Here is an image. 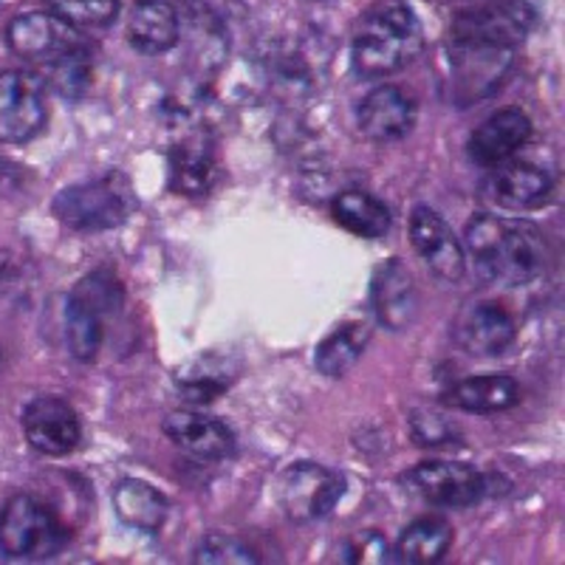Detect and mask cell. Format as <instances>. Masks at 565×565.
<instances>
[{
	"mask_svg": "<svg viewBox=\"0 0 565 565\" xmlns=\"http://www.w3.org/2000/svg\"><path fill=\"white\" fill-rule=\"evenodd\" d=\"M532 20L534 12L526 0H487L472 9H463L452 20L450 40L514 49L529 34Z\"/></svg>",
	"mask_w": 565,
	"mask_h": 565,
	"instance_id": "cell-9",
	"label": "cell"
},
{
	"mask_svg": "<svg viewBox=\"0 0 565 565\" xmlns=\"http://www.w3.org/2000/svg\"><path fill=\"white\" fill-rule=\"evenodd\" d=\"M161 430L170 441L201 461H224L235 452V433L218 418L199 411H175L164 418Z\"/></svg>",
	"mask_w": 565,
	"mask_h": 565,
	"instance_id": "cell-18",
	"label": "cell"
},
{
	"mask_svg": "<svg viewBox=\"0 0 565 565\" xmlns=\"http://www.w3.org/2000/svg\"><path fill=\"white\" fill-rule=\"evenodd\" d=\"M444 402L467 413H498L521 402V387L512 376L489 373V376H472V380L452 385Z\"/></svg>",
	"mask_w": 565,
	"mask_h": 565,
	"instance_id": "cell-21",
	"label": "cell"
},
{
	"mask_svg": "<svg viewBox=\"0 0 565 565\" xmlns=\"http://www.w3.org/2000/svg\"><path fill=\"white\" fill-rule=\"evenodd\" d=\"M45 85L32 71H0V145H26L43 134Z\"/></svg>",
	"mask_w": 565,
	"mask_h": 565,
	"instance_id": "cell-7",
	"label": "cell"
},
{
	"mask_svg": "<svg viewBox=\"0 0 565 565\" xmlns=\"http://www.w3.org/2000/svg\"><path fill=\"white\" fill-rule=\"evenodd\" d=\"M424 32L405 0H376L353 29L351 63L365 79L391 77L422 54Z\"/></svg>",
	"mask_w": 565,
	"mask_h": 565,
	"instance_id": "cell-2",
	"label": "cell"
},
{
	"mask_svg": "<svg viewBox=\"0 0 565 565\" xmlns=\"http://www.w3.org/2000/svg\"><path fill=\"white\" fill-rule=\"evenodd\" d=\"M105 337V317L68 297L65 302V340L74 360L94 362Z\"/></svg>",
	"mask_w": 565,
	"mask_h": 565,
	"instance_id": "cell-25",
	"label": "cell"
},
{
	"mask_svg": "<svg viewBox=\"0 0 565 565\" xmlns=\"http://www.w3.org/2000/svg\"><path fill=\"white\" fill-rule=\"evenodd\" d=\"M514 49L450 40V103L458 108L481 103L501 88L512 71Z\"/></svg>",
	"mask_w": 565,
	"mask_h": 565,
	"instance_id": "cell-5",
	"label": "cell"
},
{
	"mask_svg": "<svg viewBox=\"0 0 565 565\" xmlns=\"http://www.w3.org/2000/svg\"><path fill=\"white\" fill-rule=\"evenodd\" d=\"M413 436L422 447H438V444H447L452 438V427L444 422L436 413H416L411 418Z\"/></svg>",
	"mask_w": 565,
	"mask_h": 565,
	"instance_id": "cell-32",
	"label": "cell"
},
{
	"mask_svg": "<svg viewBox=\"0 0 565 565\" xmlns=\"http://www.w3.org/2000/svg\"><path fill=\"white\" fill-rule=\"evenodd\" d=\"M331 215L342 230L356 238L376 241L391 232V210L376 195L362 193V190H348V193L337 195L331 204Z\"/></svg>",
	"mask_w": 565,
	"mask_h": 565,
	"instance_id": "cell-23",
	"label": "cell"
},
{
	"mask_svg": "<svg viewBox=\"0 0 565 565\" xmlns=\"http://www.w3.org/2000/svg\"><path fill=\"white\" fill-rule=\"evenodd\" d=\"M18 184H20V170L14 168V164H9V161H0V199L14 193Z\"/></svg>",
	"mask_w": 565,
	"mask_h": 565,
	"instance_id": "cell-33",
	"label": "cell"
},
{
	"mask_svg": "<svg viewBox=\"0 0 565 565\" xmlns=\"http://www.w3.org/2000/svg\"><path fill=\"white\" fill-rule=\"evenodd\" d=\"M45 74H49L52 85L63 94V97L68 99L83 97L90 85V74H94V68H90V52L88 49L74 52L71 57L60 60L57 65H52Z\"/></svg>",
	"mask_w": 565,
	"mask_h": 565,
	"instance_id": "cell-31",
	"label": "cell"
},
{
	"mask_svg": "<svg viewBox=\"0 0 565 565\" xmlns=\"http://www.w3.org/2000/svg\"><path fill=\"white\" fill-rule=\"evenodd\" d=\"M9 266H12V255H9L7 249H0V280H3V277H7Z\"/></svg>",
	"mask_w": 565,
	"mask_h": 565,
	"instance_id": "cell-34",
	"label": "cell"
},
{
	"mask_svg": "<svg viewBox=\"0 0 565 565\" xmlns=\"http://www.w3.org/2000/svg\"><path fill=\"white\" fill-rule=\"evenodd\" d=\"M367 342H371V326L365 320H351L337 326L326 340L317 345L315 365L322 376H345L356 362L362 360Z\"/></svg>",
	"mask_w": 565,
	"mask_h": 565,
	"instance_id": "cell-22",
	"label": "cell"
},
{
	"mask_svg": "<svg viewBox=\"0 0 565 565\" xmlns=\"http://www.w3.org/2000/svg\"><path fill=\"white\" fill-rule=\"evenodd\" d=\"M130 43L145 54H164L181 40V18L170 0H136L128 18Z\"/></svg>",
	"mask_w": 565,
	"mask_h": 565,
	"instance_id": "cell-19",
	"label": "cell"
},
{
	"mask_svg": "<svg viewBox=\"0 0 565 565\" xmlns=\"http://www.w3.org/2000/svg\"><path fill=\"white\" fill-rule=\"evenodd\" d=\"M514 337V317L501 302H472L456 320V340L469 356H501L512 348Z\"/></svg>",
	"mask_w": 565,
	"mask_h": 565,
	"instance_id": "cell-16",
	"label": "cell"
},
{
	"mask_svg": "<svg viewBox=\"0 0 565 565\" xmlns=\"http://www.w3.org/2000/svg\"><path fill=\"white\" fill-rule=\"evenodd\" d=\"M23 433L29 444L43 456H68L83 438L77 411L60 396H38L23 411Z\"/></svg>",
	"mask_w": 565,
	"mask_h": 565,
	"instance_id": "cell-11",
	"label": "cell"
},
{
	"mask_svg": "<svg viewBox=\"0 0 565 565\" xmlns=\"http://www.w3.org/2000/svg\"><path fill=\"white\" fill-rule=\"evenodd\" d=\"M342 492H345V481L340 472L315 461L291 463L280 478V503L297 523L328 518L340 503Z\"/></svg>",
	"mask_w": 565,
	"mask_h": 565,
	"instance_id": "cell-8",
	"label": "cell"
},
{
	"mask_svg": "<svg viewBox=\"0 0 565 565\" xmlns=\"http://www.w3.org/2000/svg\"><path fill=\"white\" fill-rule=\"evenodd\" d=\"M7 43L20 60L40 65L43 71L71 57L74 52L88 49L79 29L65 23L54 12H29L14 18L7 29Z\"/></svg>",
	"mask_w": 565,
	"mask_h": 565,
	"instance_id": "cell-6",
	"label": "cell"
},
{
	"mask_svg": "<svg viewBox=\"0 0 565 565\" xmlns=\"http://www.w3.org/2000/svg\"><path fill=\"white\" fill-rule=\"evenodd\" d=\"M371 306L376 320L391 331H405L418 315V291L411 269L398 257H391L373 269Z\"/></svg>",
	"mask_w": 565,
	"mask_h": 565,
	"instance_id": "cell-17",
	"label": "cell"
},
{
	"mask_svg": "<svg viewBox=\"0 0 565 565\" xmlns=\"http://www.w3.org/2000/svg\"><path fill=\"white\" fill-rule=\"evenodd\" d=\"M136 193L128 175L108 173L79 181L57 193L52 210L63 226L74 232H108L122 226L136 210Z\"/></svg>",
	"mask_w": 565,
	"mask_h": 565,
	"instance_id": "cell-3",
	"label": "cell"
},
{
	"mask_svg": "<svg viewBox=\"0 0 565 565\" xmlns=\"http://www.w3.org/2000/svg\"><path fill=\"white\" fill-rule=\"evenodd\" d=\"M45 7L74 29L110 26L119 14V0H45Z\"/></svg>",
	"mask_w": 565,
	"mask_h": 565,
	"instance_id": "cell-29",
	"label": "cell"
},
{
	"mask_svg": "<svg viewBox=\"0 0 565 565\" xmlns=\"http://www.w3.org/2000/svg\"><path fill=\"white\" fill-rule=\"evenodd\" d=\"M356 125L362 136L376 145L405 139L416 125V103L398 85H380L373 88L356 108Z\"/></svg>",
	"mask_w": 565,
	"mask_h": 565,
	"instance_id": "cell-15",
	"label": "cell"
},
{
	"mask_svg": "<svg viewBox=\"0 0 565 565\" xmlns=\"http://www.w3.org/2000/svg\"><path fill=\"white\" fill-rule=\"evenodd\" d=\"M463 246L483 277L503 286H526L546 271V241L534 224L503 215H476Z\"/></svg>",
	"mask_w": 565,
	"mask_h": 565,
	"instance_id": "cell-1",
	"label": "cell"
},
{
	"mask_svg": "<svg viewBox=\"0 0 565 565\" xmlns=\"http://www.w3.org/2000/svg\"><path fill=\"white\" fill-rule=\"evenodd\" d=\"M552 175L534 161H501L483 184L489 204L507 212H532L543 206L552 195Z\"/></svg>",
	"mask_w": 565,
	"mask_h": 565,
	"instance_id": "cell-12",
	"label": "cell"
},
{
	"mask_svg": "<svg viewBox=\"0 0 565 565\" xmlns=\"http://www.w3.org/2000/svg\"><path fill=\"white\" fill-rule=\"evenodd\" d=\"M529 139H532V119L521 108H501L489 114L469 134L467 153L478 168H494L526 148Z\"/></svg>",
	"mask_w": 565,
	"mask_h": 565,
	"instance_id": "cell-14",
	"label": "cell"
},
{
	"mask_svg": "<svg viewBox=\"0 0 565 565\" xmlns=\"http://www.w3.org/2000/svg\"><path fill=\"white\" fill-rule=\"evenodd\" d=\"M179 387L184 398H190L195 405H204V402L218 398L230 387V376H226V367L218 365L215 360H199L184 367V371H179Z\"/></svg>",
	"mask_w": 565,
	"mask_h": 565,
	"instance_id": "cell-28",
	"label": "cell"
},
{
	"mask_svg": "<svg viewBox=\"0 0 565 565\" xmlns=\"http://www.w3.org/2000/svg\"><path fill=\"white\" fill-rule=\"evenodd\" d=\"M413 249L422 255L427 269L444 282H458L467 271V255L461 241L447 221L430 206H416L411 215Z\"/></svg>",
	"mask_w": 565,
	"mask_h": 565,
	"instance_id": "cell-13",
	"label": "cell"
},
{
	"mask_svg": "<svg viewBox=\"0 0 565 565\" xmlns=\"http://www.w3.org/2000/svg\"><path fill=\"white\" fill-rule=\"evenodd\" d=\"M68 543V529L60 523L54 509L34 494H14L0 512V552L9 559L57 557Z\"/></svg>",
	"mask_w": 565,
	"mask_h": 565,
	"instance_id": "cell-4",
	"label": "cell"
},
{
	"mask_svg": "<svg viewBox=\"0 0 565 565\" xmlns=\"http://www.w3.org/2000/svg\"><path fill=\"white\" fill-rule=\"evenodd\" d=\"M193 559L195 563H206V565H232V563L255 565V563H260V557H257V554L246 546L244 540L232 537V534H221V532L206 534V537L199 543V548H195Z\"/></svg>",
	"mask_w": 565,
	"mask_h": 565,
	"instance_id": "cell-30",
	"label": "cell"
},
{
	"mask_svg": "<svg viewBox=\"0 0 565 565\" xmlns=\"http://www.w3.org/2000/svg\"><path fill=\"white\" fill-rule=\"evenodd\" d=\"M215 175V161L199 145H184L175 148L170 156V181L173 190L184 195H204Z\"/></svg>",
	"mask_w": 565,
	"mask_h": 565,
	"instance_id": "cell-26",
	"label": "cell"
},
{
	"mask_svg": "<svg viewBox=\"0 0 565 565\" xmlns=\"http://www.w3.org/2000/svg\"><path fill=\"white\" fill-rule=\"evenodd\" d=\"M452 546V526L444 518H418L402 532L396 559L411 565L438 563Z\"/></svg>",
	"mask_w": 565,
	"mask_h": 565,
	"instance_id": "cell-24",
	"label": "cell"
},
{
	"mask_svg": "<svg viewBox=\"0 0 565 565\" xmlns=\"http://www.w3.org/2000/svg\"><path fill=\"white\" fill-rule=\"evenodd\" d=\"M114 512L125 526L136 529V532L156 534L168 521L170 503L148 481L125 478L114 489Z\"/></svg>",
	"mask_w": 565,
	"mask_h": 565,
	"instance_id": "cell-20",
	"label": "cell"
},
{
	"mask_svg": "<svg viewBox=\"0 0 565 565\" xmlns=\"http://www.w3.org/2000/svg\"><path fill=\"white\" fill-rule=\"evenodd\" d=\"M68 297H74V300H79L83 306H88V309H94L97 315H103L105 320H108L110 315H116V311L122 309L125 289L114 271L97 269L90 271V275H85Z\"/></svg>",
	"mask_w": 565,
	"mask_h": 565,
	"instance_id": "cell-27",
	"label": "cell"
},
{
	"mask_svg": "<svg viewBox=\"0 0 565 565\" xmlns=\"http://www.w3.org/2000/svg\"><path fill=\"white\" fill-rule=\"evenodd\" d=\"M405 483L427 503L444 509H467L487 492L481 472L458 461H422L407 472Z\"/></svg>",
	"mask_w": 565,
	"mask_h": 565,
	"instance_id": "cell-10",
	"label": "cell"
}]
</instances>
